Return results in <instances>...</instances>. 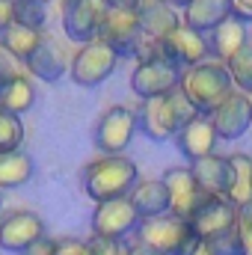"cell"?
<instances>
[{
  "label": "cell",
  "mask_w": 252,
  "mask_h": 255,
  "mask_svg": "<svg viewBox=\"0 0 252 255\" xmlns=\"http://www.w3.org/2000/svg\"><path fill=\"white\" fill-rule=\"evenodd\" d=\"M232 6V18H238L241 24L252 21V0H229Z\"/></svg>",
  "instance_id": "obj_37"
},
{
  "label": "cell",
  "mask_w": 252,
  "mask_h": 255,
  "mask_svg": "<svg viewBox=\"0 0 252 255\" xmlns=\"http://www.w3.org/2000/svg\"><path fill=\"white\" fill-rule=\"evenodd\" d=\"M139 214L133 211L130 199H113V202H101L92 211V238L101 241H122L133 229H139Z\"/></svg>",
  "instance_id": "obj_8"
},
{
  "label": "cell",
  "mask_w": 252,
  "mask_h": 255,
  "mask_svg": "<svg viewBox=\"0 0 252 255\" xmlns=\"http://www.w3.org/2000/svg\"><path fill=\"white\" fill-rule=\"evenodd\" d=\"M54 247H57V241L45 235L42 241H36V244H33V247H30L24 255H54Z\"/></svg>",
  "instance_id": "obj_38"
},
{
  "label": "cell",
  "mask_w": 252,
  "mask_h": 255,
  "mask_svg": "<svg viewBox=\"0 0 252 255\" xmlns=\"http://www.w3.org/2000/svg\"><path fill=\"white\" fill-rule=\"evenodd\" d=\"M235 220H238V208L229 202V199H220V196H208V202L193 214L190 220V229L199 241L211 244L214 238L226 235L235 229Z\"/></svg>",
  "instance_id": "obj_12"
},
{
  "label": "cell",
  "mask_w": 252,
  "mask_h": 255,
  "mask_svg": "<svg viewBox=\"0 0 252 255\" xmlns=\"http://www.w3.org/2000/svg\"><path fill=\"white\" fill-rule=\"evenodd\" d=\"M136 130H142L151 142H166V139H175V133L181 130L172 110H169V101L166 95L163 98H148L136 107Z\"/></svg>",
  "instance_id": "obj_15"
},
{
  "label": "cell",
  "mask_w": 252,
  "mask_h": 255,
  "mask_svg": "<svg viewBox=\"0 0 252 255\" xmlns=\"http://www.w3.org/2000/svg\"><path fill=\"white\" fill-rule=\"evenodd\" d=\"M136 184H139V169L125 154H110V157L101 154L83 169V190L89 199H95V205L125 199Z\"/></svg>",
  "instance_id": "obj_1"
},
{
  "label": "cell",
  "mask_w": 252,
  "mask_h": 255,
  "mask_svg": "<svg viewBox=\"0 0 252 255\" xmlns=\"http://www.w3.org/2000/svg\"><path fill=\"white\" fill-rule=\"evenodd\" d=\"M33 178V157L24 151H9L0 154V193L15 190Z\"/></svg>",
  "instance_id": "obj_24"
},
{
  "label": "cell",
  "mask_w": 252,
  "mask_h": 255,
  "mask_svg": "<svg viewBox=\"0 0 252 255\" xmlns=\"http://www.w3.org/2000/svg\"><path fill=\"white\" fill-rule=\"evenodd\" d=\"M107 6H113V9H133V12H139L142 0H107Z\"/></svg>",
  "instance_id": "obj_39"
},
{
  "label": "cell",
  "mask_w": 252,
  "mask_h": 255,
  "mask_svg": "<svg viewBox=\"0 0 252 255\" xmlns=\"http://www.w3.org/2000/svg\"><path fill=\"white\" fill-rule=\"evenodd\" d=\"M235 232L241 238V247L244 255H252V202L238 208V220H235Z\"/></svg>",
  "instance_id": "obj_31"
},
{
  "label": "cell",
  "mask_w": 252,
  "mask_h": 255,
  "mask_svg": "<svg viewBox=\"0 0 252 255\" xmlns=\"http://www.w3.org/2000/svg\"><path fill=\"white\" fill-rule=\"evenodd\" d=\"M208 57H217V63H229L250 39H247V27L238 18H226L220 27H214L208 36Z\"/></svg>",
  "instance_id": "obj_19"
},
{
  "label": "cell",
  "mask_w": 252,
  "mask_h": 255,
  "mask_svg": "<svg viewBox=\"0 0 252 255\" xmlns=\"http://www.w3.org/2000/svg\"><path fill=\"white\" fill-rule=\"evenodd\" d=\"M142 39V27H139V12L133 9H107L101 30H98V42H104L107 48H113L119 57H133L136 45Z\"/></svg>",
  "instance_id": "obj_9"
},
{
  "label": "cell",
  "mask_w": 252,
  "mask_h": 255,
  "mask_svg": "<svg viewBox=\"0 0 252 255\" xmlns=\"http://www.w3.org/2000/svg\"><path fill=\"white\" fill-rule=\"evenodd\" d=\"M15 24V0H0V36Z\"/></svg>",
  "instance_id": "obj_36"
},
{
  "label": "cell",
  "mask_w": 252,
  "mask_h": 255,
  "mask_svg": "<svg viewBox=\"0 0 252 255\" xmlns=\"http://www.w3.org/2000/svg\"><path fill=\"white\" fill-rule=\"evenodd\" d=\"M229 77H232V83L238 86V92H244V95H252V42H247L229 63Z\"/></svg>",
  "instance_id": "obj_27"
},
{
  "label": "cell",
  "mask_w": 252,
  "mask_h": 255,
  "mask_svg": "<svg viewBox=\"0 0 252 255\" xmlns=\"http://www.w3.org/2000/svg\"><path fill=\"white\" fill-rule=\"evenodd\" d=\"M166 101H169V110H172V116H175L178 128L190 125V122L199 116V113H196V107H193V101L184 95V89H181V86H175V89L166 95Z\"/></svg>",
  "instance_id": "obj_30"
},
{
  "label": "cell",
  "mask_w": 252,
  "mask_h": 255,
  "mask_svg": "<svg viewBox=\"0 0 252 255\" xmlns=\"http://www.w3.org/2000/svg\"><path fill=\"white\" fill-rule=\"evenodd\" d=\"M42 30H33V27H24V24H12L3 36H0V48L6 54H12L21 65H27V60L36 54V48L42 45Z\"/></svg>",
  "instance_id": "obj_23"
},
{
  "label": "cell",
  "mask_w": 252,
  "mask_h": 255,
  "mask_svg": "<svg viewBox=\"0 0 252 255\" xmlns=\"http://www.w3.org/2000/svg\"><path fill=\"white\" fill-rule=\"evenodd\" d=\"M45 238V223L33 211H9L0 217V250L24 255L36 241Z\"/></svg>",
  "instance_id": "obj_10"
},
{
  "label": "cell",
  "mask_w": 252,
  "mask_h": 255,
  "mask_svg": "<svg viewBox=\"0 0 252 255\" xmlns=\"http://www.w3.org/2000/svg\"><path fill=\"white\" fill-rule=\"evenodd\" d=\"M21 142H24V122H21V116H12V113L0 110V154L21 151Z\"/></svg>",
  "instance_id": "obj_28"
},
{
  "label": "cell",
  "mask_w": 252,
  "mask_h": 255,
  "mask_svg": "<svg viewBox=\"0 0 252 255\" xmlns=\"http://www.w3.org/2000/svg\"><path fill=\"white\" fill-rule=\"evenodd\" d=\"M211 122H214V130H217V139H241L252 125V98L235 89L211 113Z\"/></svg>",
  "instance_id": "obj_13"
},
{
  "label": "cell",
  "mask_w": 252,
  "mask_h": 255,
  "mask_svg": "<svg viewBox=\"0 0 252 255\" xmlns=\"http://www.w3.org/2000/svg\"><path fill=\"white\" fill-rule=\"evenodd\" d=\"M54 255H89V244L77 241V238H63V241H57Z\"/></svg>",
  "instance_id": "obj_35"
},
{
  "label": "cell",
  "mask_w": 252,
  "mask_h": 255,
  "mask_svg": "<svg viewBox=\"0 0 252 255\" xmlns=\"http://www.w3.org/2000/svg\"><path fill=\"white\" fill-rule=\"evenodd\" d=\"M33 101H36V89H33V80H30L27 74L15 77L9 86L0 89V110H6V113H12V116L27 113V110L33 107Z\"/></svg>",
  "instance_id": "obj_25"
},
{
  "label": "cell",
  "mask_w": 252,
  "mask_h": 255,
  "mask_svg": "<svg viewBox=\"0 0 252 255\" xmlns=\"http://www.w3.org/2000/svg\"><path fill=\"white\" fill-rule=\"evenodd\" d=\"M181 68L169 63L166 57H154V60H145V63H136L133 74H130V89L133 95H139L142 101L148 98H163L169 95L175 86H181Z\"/></svg>",
  "instance_id": "obj_6"
},
{
  "label": "cell",
  "mask_w": 252,
  "mask_h": 255,
  "mask_svg": "<svg viewBox=\"0 0 252 255\" xmlns=\"http://www.w3.org/2000/svg\"><path fill=\"white\" fill-rule=\"evenodd\" d=\"M235 169V184L229 190V202L235 208H244L252 202V157L250 154H229Z\"/></svg>",
  "instance_id": "obj_26"
},
{
  "label": "cell",
  "mask_w": 252,
  "mask_h": 255,
  "mask_svg": "<svg viewBox=\"0 0 252 255\" xmlns=\"http://www.w3.org/2000/svg\"><path fill=\"white\" fill-rule=\"evenodd\" d=\"M107 9H110L107 0H65V9H63L65 39H71L77 45L95 42Z\"/></svg>",
  "instance_id": "obj_7"
},
{
  "label": "cell",
  "mask_w": 252,
  "mask_h": 255,
  "mask_svg": "<svg viewBox=\"0 0 252 255\" xmlns=\"http://www.w3.org/2000/svg\"><path fill=\"white\" fill-rule=\"evenodd\" d=\"M163 184H166V193H169V214L190 223L193 214L208 202V193L202 190L193 178V172L187 169H169L163 175Z\"/></svg>",
  "instance_id": "obj_11"
},
{
  "label": "cell",
  "mask_w": 252,
  "mask_h": 255,
  "mask_svg": "<svg viewBox=\"0 0 252 255\" xmlns=\"http://www.w3.org/2000/svg\"><path fill=\"white\" fill-rule=\"evenodd\" d=\"M89 244V255H127V250L116 241H101V238H92L86 241Z\"/></svg>",
  "instance_id": "obj_34"
},
{
  "label": "cell",
  "mask_w": 252,
  "mask_h": 255,
  "mask_svg": "<svg viewBox=\"0 0 252 255\" xmlns=\"http://www.w3.org/2000/svg\"><path fill=\"white\" fill-rule=\"evenodd\" d=\"M0 208H3V193H0Z\"/></svg>",
  "instance_id": "obj_44"
},
{
  "label": "cell",
  "mask_w": 252,
  "mask_h": 255,
  "mask_svg": "<svg viewBox=\"0 0 252 255\" xmlns=\"http://www.w3.org/2000/svg\"><path fill=\"white\" fill-rule=\"evenodd\" d=\"M68 65H71V60L65 57V51L60 48V42H54V39L45 36L42 45L36 48V54L27 60V71H30L33 77L45 80V83H57L65 71H68Z\"/></svg>",
  "instance_id": "obj_18"
},
{
  "label": "cell",
  "mask_w": 252,
  "mask_h": 255,
  "mask_svg": "<svg viewBox=\"0 0 252 255\" xmlns=\"http://www.w3.org/2000/svg\"><path fill=\"white\" fill-rule=\"evenodd\" d=\"M30 3H42V6H48V3H51V0H30Z\"/></svg>",
  "instance_id": "obj_43"
},
{
  "label": "cell",
  "mask_w": 252,
  "mask_h": 255,
  "mask_svg": "<svg viewBox=\"0 0 252 255\" xmlns=\"http://www.w3.org/2000/svg\"><path fill=\"white\" fill-rule=\"evenodd\" d=\"M190 255H217V253L211 250V244H205V241H199V247H196V250H193Z\"/></svg>",
  "instance_id": "obj_41"
},
{
  "label": "cell",
  "mask_w": 252,
  "mask_h": 255,
  "mask_svg": "<svg viewBox=\"0 0 252 255\" xmlns=\"http://www.w3.org/2000/svg\"><path fill=\"white\" fill-rule=\"evenodd\" d=\"M160 54L175 65V68L187 71L193 65L205 63V57H208V42H205V36H199L196 30L184 27V21H181V27H175V30L160 42Z\"/></svg>",
  "instance_id": "obj_14"
},
{
  "label": "cell",
  "mask_w": 252,
  "mask_h": 255,
  "mask_svg": "<svg viewBox=\"0 0 252 255\" xmlns=\"http://www.w3.org/2000/svg\"><path fill=\"white\" fill-rule=\"evenodd\" d=\"M232 77H229V68L226 63H217V60H205V63L193 65L181 74V89L193 101L196 113L199 116H211L235 89H232Z\"/></svg>",
  "instance_id": "obj_2"
},
{
  "label": "cell",
  "mask_w": 252,
  "mask_h": 255,
  "mask_svg": "<svg viewBox=\"0 0 252 255\" xmlns=\"http://www.w3.org/2000/svg\"><path fill=\"white\" fill-rule=\"evenodd\" d=\"M226 18H232L229 0H193L187 9H184V27L196 30L199 36L211 33V30L220 27Z\"/></svg>",
  "instance_id": "obj_22"
},
{
  "label": "cell",
  "mask_w": 252,
  "mask_h": 255,
  "mask_svg": "<svg viewBox=\"0 0 252 255\" xmlns=\"http://www.w3.org/2000/svg\"><path fill=\"white\" fill-rule=\"evenodd\" d=\"M24 71H21V63L12 57V54H6L3 48H0V89L3 86H9L15 77H21Z\"/></svg>",
  "instance_id": "obj_33"
},
{
  "label": "cell",
  "mask_w": 252,
  "mask_h": 255,
  "mask_svg": "<svg viewBox=\"0 0 252 255\" xmlns=\"http://www.w3.org/2000/svg\"><path fill=\"white\" fill-rule=\"evenodd\" d=\"M116 63H119V54L95 39L77 48V54L71 57V65H68V74L77 86H98L116 71Z\"/></svg>",
  "instance_id": "obj_4"
},
{
  "label": "cell",
  "mask_w": 252,
  "mask_h": 255,
  "mask_svg": "<svg viewBox=\"0 0 252 255\" xmlns=\"http://www.w3.org/2000/svg\"><path fill=\"white\" fill-rule=\"evenodd\" d=\"M211 250L217 255H244V247H241V238H238V232L232 229V232H226V235H220V238H214L211 241Z\"/></svg>",
  "instance_id": "obj_32"
},
{
  "label": "cell",
  "mask_w": 252,
  "mask_h": 255,
  "mask_svg": "<svg viewBox=\"0 0 252 255\" xmlns=\"http://www.w3.org/2000/svg\"><path fill=\"white\" fill-rule=\"evenodd\" d=\"M175 145H178V151L187 157L190 163H193V160H202V157H208V154H214L217 130H214L211 116H196L190 125H184L175 133Z\"/></svg>",
  "instance_id": "obj_17"
},
{
  "label": "cell",
  "mask_w": 252,
  "mask_h": 255,
  "mask_svg": "<svg viewBox=\"0 0 252 255\" xmlns=\"http://www.w3.org/2000/svg\"><path fill=\"white\" fill-rule=\"evenodd\" d=\"M127 255H157L151 247H145V244H136V247H130L127 250Z\"/></svg>",
  "instance_id": "obj_40"
},
{
  "label": "cell",
  "mask_w": 252,
  "mask_h": 255,
  "mask_svg": "<svg viewBox=\"0 0 252 255\" xmlns=\"http://www.w3.org/2000/svg\"><path fill=\"white\" fill-rule=\"evenodd\" d=\"M163 3H166V6H172V9H187L193 0H163Z\"/></svg>",
  "instance_id": "obj_42"
},
{
  "label": "cell",
  "mask_w": 252,
  "mask_h": 255,
  "mask_svg": "<svg viewBox=\"0 0 252 255\" xmlns=\"http://www.w3.org/2000/svg\"><path fill=\"white\" fill-rule=\"evenodd\" d=\"M45 18H48V9H45L42 3L15 0V24H24V27L42 30V27H45Z\"/></svg>",
  "instance_id": "obj_29"
},
{
  "label": "cell",
  "mask_w": 252,
  "mask_h": 255,
  "mask_svg": "<svg viewBox=\"0 0 252 255\" xmlns=\"http://www.w3.org/2000/svg\"><path fill=\"white\" fill-rule=\"evenodd\" d=\"M139 27H142L145 39L163 42L175 27H181V18L163 0H142V6H139Z\"/></svg>",
  "instance_id": "obj_20"
},
{
  "label": "cell",
  "mask_w": 252,
  "mask_h": 255,
  "mask_svg": "<svg viewBox=\"0 0 252 255\" xmlns=\"http://www.w3.org/2000/svg\"><path fill=\"white\" fill-rule=\"evenodd\" d=\"M190 172L196 178V184L208 196H220V199H229V190L235 184V169H232V160L223 157V154H208L202 160H193L190 163Z\"/></svg>",
  "instance_id": "obj_16"
},
{
  "label": "cell",
  "mask_w": 252,
  "mask_h": 255,
  "mask_svg": "<svg viewBox=\"0 0 252 255\" xmlns=\"http://www.w3.org/2000/svg\"><path fill=\"white\" fill-rule=\"evenodd\" d=\"M133 130H136V110L130 107H110L101 113V119L92 128V139H95V148L110 157V154H122L130 139H133Z\"/></svg>",
  "instance_id": "obj_5"
},
{
  "label": "cell",
  "mask_w": 252,
  "mask_h": 255,
  "mask_svg": "<svg viewBox=\"0 0 252 255\" xmlns=\"http://www.w3.org/2000/svg\"><path fill=\"white\" fill-rule=\"evenodd\" d=\"M136 235H139V244L151 247L157 255H190L199 247V238L193 235L190 223L172 217V214L142 220Z\"/></svg>",
  "instance_id": "obj_3"
},
{
  "label": "cell",
  "mask_w": 252,
  "mask_h": 255,
  "mask_svg": "<svg viewBox=\"0 0 252 255\" xmlns=\"http://www.w3.org/2000/svg\"><path fill=\"white\" fill-rule=\"evenodd\" d=\"M130 205L139 214V220H154V217H166L169 214V193L163 178H151V181H139L130 190Z\"/></svg>",
  "instance_id": "obj_21"
}]
</instances>
